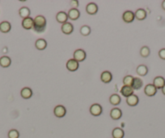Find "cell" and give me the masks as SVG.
Wrapping results in <instances>:
<instances>
[{
	"instance_id": "obj_1",
	"label": "cell",
	"mask_w": 165,
	"mask_h": 138,
	"mask_svg": "<svg viewBox=\"0 0 165 138\" xmlns=\"http://www.w3.org/2000/svg\"><path fill=\"white\" fill-rule=\"evenodd\" d=\"M46 28V19L45 16H37L33 19V29L37 33H43Z\"/></svg>"
},
{
	"instance_id": "obj_2",
	"label": "cell",
	"mask_w": 165,
	"mask_h": 138,
	"mask_svg": "<svg viewBox=\"0 0 165 138\" xmlns=\"http://www.w3.org/2000/svg\"><path fill=\"white\" fill-rule=\"evenodd\" d=\"M89 110L91 114H92L93 116H99V115H101L102 114L103 108H102V107L100 104L95 103V104L91 105Z\"/></svg>"
},
{
	"instance_id": "obj_3",
	"label": "cell",
	"mask_w": 165,
	"mask_h": 138,
	"mask_svg": "<svg viewBox=\"0 0 165 138\" xmlns=\"http://www.w3.org/2000/svg\"><path fill=\"white\" fill-rule=\"evenodd\" d=\"M73 56H74V59H75L76 61L80 63V62H83L84 60H85L87 55H86V52L84 50L78 49L74 52Z\"/></svg>"
},
{
	"instance_id": "obj_4",
	"label": "cell",
	"mask_w": 165,
	"mask_h": 138,
	"mask_svg": "<svg viewBox=\"0 0 165 138\" xmlns=\"http://www.w3.org/2000/svg\"><path fill=\"white\" fill-rule=\"evenodd\" d=\"M54 115L58 118H62L64 117L66 114V110L64 106H62V105H58L56 106L54 110Z\"/></svg>"
},
{
	"instance_id": "obj_5",
	"label": "cell",
	"mask_w": 165,
	"mask_h": 138,
	"mask_svg": "<svg viewBox=\"0 0 165 138\" xmlns=\"http://www.w3.org/2000/svg\"><path fill=\"white\" fill-rule=\"evenodd\" d=\"M135 19V16H134V12L132 11H126L122 15V20L124 22L130 24L131 22H133Z\"/></svg>"
},
{
	"instance_id": "obj_6",
	"label": "cell",
	"mask_w": 165,
	"mask_h": 138,
	"mask_svg": "<svg viewBox=\"0 0 165 138\" xmlns=\"http://www.w3.org/2000/svg\"><path fill=\"white\" fill-rule=\"evenodd\" d=\"M80 67L79 62H77L75 59H69L66 63V68L70 72H75L77 71L78 68Z\"/></svg>"
},
{
	"instance_id": "obj_7",
	"label": "cell",
	"mask_w": 165,
	"mask_h": 138,
	"mask_svg": "<svg viewBox=\"0 0 165 138\" xmlns=\"http://www.w3.org/2000/svg\"><path fill=\"white\" fill-rule=\"evenodd\" d=\"M156 92H157V89L154 86L153 84H148L147 85H146L144 89V93L148 97L155 96L156 94Z\"/></svg>"
},
{
	"instance_id": "obj_8",
	"label": "cell",
	"mask_w": 165,
	"mask_h": 138,
	"mask_svg": "<svg viewBox=\"0 0 165 138\" xmlns=\"http://www.w3.org/2000/svg\"><path fill=\"white\" fill-rule=\"evenodd\" d=\"M61 29H62V32L63 34L69 35V34H72V32L74 31V26H73V24L71 23L66 22V23L62 24Z\"/></svg>"
},
{
	"instance_id": "obj_9",
	"label": "cell",
	"mask_w": 165,
	"mask_h": 138,
	"mask_svg": "<svg viewBox=\"0 0 165 138\" xmlns=\"http://www.w3.org/2000/svg\"><path fill=\"white\" fill-rule=\"evenodd\" d=\"M68 19H70L71 20H78L80 16V11L78 10L77 8H71L70 11L68 12Z\"/></svg>"
},
{
	"instance_id": "obj_10",
	"label": "cell",
	"mask_w": 165,
	"mask_h": 138,
	"mask_svg": "<svg viewBox=\"0 0 165 138\" xmlns=\"http://www.w3.org/2000/svg\"><path fill=\"white\" fill-rule=\"evenodd\" d=\"M153 85L157 89H162V88L165 85V79L163 77H156L153 81Z\"/></svg>"
},
{
	"instance_id": "obj_11",
	"label": "cell",
	"mask_w": 165,
	"mask_h": 138,
	"mask_svg": "<svg viewBox=\"0 0 165 138\" xmlns=\"http://www.w3.org/2000/svg\"><path fill=\"white\" fill-rule=\"evenodd\" d=\"M101 80L102 81V82L105 83V84L110 83L111 81L113 80V75H112V73L110 72L105 71L101 73Z\"/></svg>"
},
{
	"instance_id": "obj_12",
	"label": "cell",
	"mask_w": 165,
	"mask_h": 138,
	"mask_svg": "<svg viewBox=\"0 0 165 138\" xmlns=\"http://www.w3.org/2000/svg\"><path fill=\"white\" fill-rule=\"evenodd\" d=\"M22 26L24 29L30 30L33 28V19L31 17H28L23 19L22 20Z\"/></svg>"
},
{
	"instance_id": "obj_13",
	"label": "cell",
	"mask_w": 165,
	"mask_h": 138,
	"mask_svg": "<svg viewBox=\"0 0 165 138\" xmlns=\"http://www.w3.org/2000/svg\"><path fill=\"white\" fill-rule=\"evenodd\" d=\"M121 93L126 98L131 96L134 94V89L131 86H127V85H123L121 89Z\"/></svg>"
},
{
	"instance_id": "obj_14",
	"label": "cell",
	"mask_w": 165,
	"mask_h": 138,
	"mask_svg": "<svg viewBox=\"0 0 165 138\" xmlns=\"http://www.w3.org/2000/svg\"><path fill=\"white\" fill-rule=\"evenodd\" d=\"M86 12L89 15H95L98 12V6L94 3H90L86 7Z\"/></svg>"
},
{
	"instance_id": "obj_15",
	"label": "cell",
	"mask_w": 165,
	"mask_h": 138,
	"mask_svg": "<svg viewBox=\"0 0 165 138\" xmlns=\"http://www.w3.org/2000/svg\"><path fill=\"white\" fill-rule=\"evenodd\" d=\"M139 102L138 97L135 94H133L131 96L126 98V103L130 106V107H135L137 106Z\"/></svg>"
},
{
	"instance_id": "obj_16",
	"label": "cell",
	"mask_w": 165,
	"mask_h": 138,
	"mask_svg": "<svg viewBox=\"0 0 165 138\" xmlns=\"http://www.w3.org/2000/svg\"><path fill=\"white\" fill-rule=\"evenodd\" d=\"M110 116L114 120H117V119H121L122 116V111L119 108L112 109L110 111Z\"/></svg>"
},
{
	"instance_id": "obj_17",
	"label": "cell",
	"mask_w": 165,
	"mask_h": 138,
	"mask_svg": "<svg viewBox=\"0 0 165 138\" xmlns=\"http://www.w3.org/2000/svg\"><path fill=\"white\" fill-rule=\"evenodd\" d=\"M56 20L60 24H65L67 22L68 16L65 12H59L56 16Z\"/></svg>"
},
{
	"instance_id": "obj_18",
	"label": "cell",
	"mask_w": 165,
	"mask_h": 138,
	"mask_svg": "<svg viewBox=\"0 0 165 138\" xmlns=\"http://www.w3.org/2000/svg\"><path fill=\"white\" fill-rule=\"evenodd\" d=\"M142 85H143V81L140 79L139 77H134V81L131 85L134 90H138L142 88Z\"/></svg>"
},
{
	"instance_id": "obj_19",
	"label": "cell",
	"mask_w": 165,
	"mask_h": 138,
	"mask_svg": "<svg viewBox=\"0 0 165 138\" xmlns=\"http://www.w3.org/2000/svg\"><path fill=\"white\" fill-rule=\"evenodd\" d=\"M134 16H135V18L137 20H143L147 17V12L142 8H139V9L136 11L135 13H134Z\"/></svg>"
},
{
	"instance_id": "obj_20",
	"label": "cell",
	"mask_w": 165,
	"mask_h": 138,
	"mask_svg": "<svg viewBox=\"0 0 165 138\" xmlns=\"http://www.w3.org/2000/svg\"><path fill=\"white\" fill-rule=\"evenodd\" d=\"M35 46L39 50H43L47 47V41L42 38L37 39L35 42Z\"/></svg>"
},
{
	"instance_id": "obj_21",
	"label": "cell",
	"mask_w": 165,
	"mask_h": 138,
	"mask_svg": "<svg viewBox=\"0 0 165 138\" xmlns=\"http://www.w3.org/2000/svg\"><path fill=\"white\" fill-rule=\"evenodd\" d=\"M30 14H31V11L27 7H23L19 10V16L23 19L30 17Z\"/></svg>"
},
{
	"instance_id": "obj_22",
	"label": "cell",
	"mask_w": 165,
	"mask_h": 138,
	"mask_svg": "<svg viewBox=\"0 0 165 138\" xmlns=\"http://www.w3.org/2000/svg\"><path fill=\"white\" fill-rule=\"evenodd\" d=\"M20 94H21V97L23 98L28 99L33 96V91H32V89H30V88H28V87H25V88L22 89L21 92H20Z\"/></svg>"
},
{
	"instance_id": "obj_23",
	"label": "cell",
	"mask_w": 165,
	"mask_h": 138,
	"mask_svg": "<svg viewBox=\"0 0 165 138\" xmlns=\"http://www.w3.org/2000/svg\"><path fill=\"white\" fill-rule=\"evenodd\" d=\"M12 29V25L8 21H3L0 24V31L4 34H7L8 32H10Z\"/></svg>"
},
{
	"instance_id": "obj_24",
	"label": "cell",
	"mask_w": 165,
	"mask_h": 138,
	"mask_svg": "<svg viewBox=\"0 0 165 138\" xmlns=\"http://www.w3.org/2000/svg\"><path fill=\"white\" fill-rule=\"evenodd\" d=\"M112 135L113 138H123L125 136V132L121 128H115L112 132Z\"/></svg>"
},
{
	"instance_id": "obj_25",
	"label": "cell",
	"mask_w": 165,
	"mask_h": 138,
	"mask_svg": "<svg viewBox=\"0 0 165 138\" xmlns=\"http://www.w3.org/2000/svg\"><path fill=\"white\" fill-rule=\"evenodd\" d=\"M12 63V59L8 56H3L0 58V66L3 67H8Z\"/></svg>"
},
{
	"instance_id": "obj_26",
	"label": "cell",
	"mask_w": 165,
	"mask_h": 138,
	"mask_svg": "<svg viewBox=\"0 0 165 138\" xmlns=\"http://www.w3.org/2000/svg\"><path fill=\"white\" fill-rule=\"evenodd\" d=\"M137 74L141 77H145L148 73V68L146 65H139L136 69Z\"/></svg>"
},
{
	"instance_id": "obj_27",
	"label": "cell",
	"mask_w": 165,
	"mask_h": 138,
	"mask_svg": "<svg viewBox=\"0 0 165 138\" xmlns=\"http://www.w3.org/2000/svg\"><path fill=\"white\" fill-rule=\"evenodd\" d=\"M109 102L113 106H117L121 103V97L118 94H112L109 98Z\"/></svg>"
},
{
	"instance_id": "obj_28",
	"label": "cell",
	"mask_w": 165,
	"mask_h": 138,
	"mask_svg": "<svg viewBox=\"0 0 165 138\" xmlns=\"http://www.w3.org/2000/svg\"><path fill=\"white\" fill-rule=\"evenodd\" d=\"M80 34L84 37L89 35L91 34V28L87 25H84L80 28Z\"/></svg>"
},
{
	"instance_id": "obj_29",
	"label": "cell",
	"mask_w": 165,
	"mask_h": 138,
	"mask_svg": "<svg viewBox=\"0 0 165 138\" xmlns=\"http://www.w3.org/2000/svg\"><path fill=\"white\" fill-rule=\"evenodd\" d=\"M150 53H151V50H150V48L148 46H142L140 50V55L143 58L148 57L150 55Z\"/></svg>"
},
{
	"instance_id": "obj_30",
	"label": "cell",
	"mask_w": 165,
	"mask_h": 138,
	"mask_svg": "<svg viewBox=\"0 0 165 138\" xmlns=\"http://www.w3.org/2000/svg\"><path fill=\"white\" fill-rule=\"evenodd\" d=\"M133 81H134V77L132 76H126L123 79V84L124 85H127V86H131L132 85Z\"/></svg>"
},
{
	"instance_id": "obj_31",
	"label": "cell",
	"mask_w": 165,
	"mask_h": 138,
	"mask_svg": "<svg viewBox=\"0 0 165 138\" xmlns=\"http://www.w3.org/2000/svg\"><path fill=\"white\" fill-rule=\"evenodd\" d=\"M19 132L16 129H12L8 132V138H19Z\"/></svg>"
},
{
	"instance_id": "obj_32",
	"label": "cell",
	"mask_w": 165,
	"mask_h": 138,
	"mask_svg": "<svg viewBox=\"0 0 165 138\" xmlns=\"http://www.w3.org/2000/svg\"><path fill=\"white\" fill-rule=\"evenodd\" d=\"M159 56L160 59L165 60V48H163L159 51Z\"/></svg>"
},
{
	"instance_id": "obj_33",
	"label": "cell",
	"mask_w": 165,
	"mask_h": 138,
	"mask_svg": "<svg viewBox=\"0 0 165 138\" xmlns=\"http://www.w3.org/2000/svg\"><path fill=\"white\" fill-rule=\"evenodd\" d=\"M70 4L73 7L72 8H77L79 7V2H78L77 0H72V1L70 2Z\"/></svg>"
},
{
	"instance_id": "obj_34",
	"label": "cell",
	"mask_w": 165,
	"mask_h": 138,
	"mask_svg": "<svg viewBox=\"0 0 165 138\" xmlns=\"http://www.w3.org/2000/svg\"><path fill=\"white\" fill-rule=\"evenodd\" d=\"M161 6H162V8H163V10L165 11V0H164V1H163V2H162Z\"/></svg>"
},
{
	"instance_id": "obj_35",
	"label": "cell",
	"mask_w": 165,
	"mask_h": 138,
	"mask_svg": "<svg viewBox=\"0 0 165 138\" xmlns=\"http://www.w3.org/2000/svg\"><path fill=\"white\" fill-rule=\"evenodd\" d=\"M162 93H163V95H165V85L162 88Z\"/></svg>"
}]
</instances>
